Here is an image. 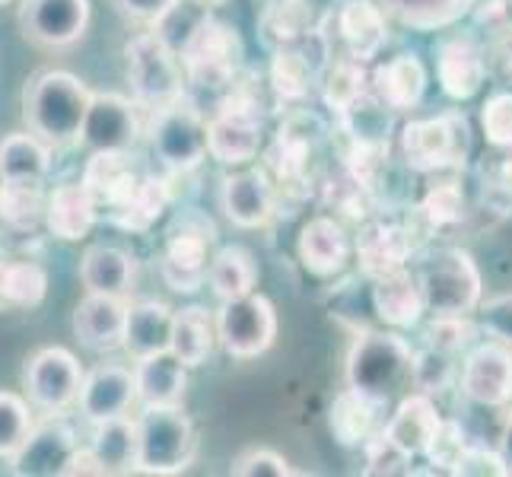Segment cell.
Instances as JSON below:
<instances>
[{
	"mask_svg": "<svg viewBox=\"0 0 512 477\" xmlns=\"http://www.w3.org/2000/svg\"><path fill=\"white\" fill-rule=\"evenodd\" d=\"M90 102L93 90L70 70H42L23 90L26 131L42 137L51 150L77 147Z\"/></svg>",
	"mask_w": 512,
	"mask_h": 477,
	"instance_id": "cell-1",
	"label": "cell"
},
{
	"mask_svg": "<svg viewBox=\"0 0 512 477\" xmlns=\"http://www.w3.org/2000/svg\"><path fill=\"white\" fill-rule=\"evenodd\" d=\"M179 61L188 86L223 96L245 70V42L233 23H223L217 16H201L185 32Z\"/></svg>",
	"mask_w": 512,
	"mask_h": 477,
	"instance_id": "cell-2",
	"label": "cell"
},
{
	"mask_svg": "<svg viewBox=\"0 0 512 477\" xmlns=\"http://www.w3.org/2000/svg\"><path fill=\"white\" fill-rule=\"evenodd\" d=\"M471 121L465 112L449 109L430 118H411L398 131V150L404 166L417 175L458 172L471 159Z\"/></svg>",
	"mask_w": 512,
	"mask_h": 477,
	"instance_id": "cell-3",
	"label": "cell"
},
{
	"mask_svg": "<svg viewBox=\"0 0 512 477\" xmlns=\"http://www.w3.org/2000/svg\"><path fill=\"white\" fill-rule=\"evenodd\" d=\"M125 77L131 83L134 102L153 115L182 102L188 96V80L179 51L169 45L160 29L137 32L125 45Z\"/></svg>",
	"mask_w": 512,
	"mask_h": 477,
	"instance_id": "cell-4",
	"label": "cell"
},
{
	"mask_svg": "<svg viewBox=\"0 0 512 477\" xmlns=\"http://www.w3.org/2000/svg\"><path fill=\"white\" fill-rule=\"evenodd\" d=\"M417 280L430 315H474L484 303V277L462 245H439L420 261Z\"/></svg>",
	"mask_w": 512,
	"mask_h": 477,
	"instance_id": "cell-5",
	"label": "cell"
},
{
	"mask_svg": "<svg viewBox=\"0 0 512 477\" xmlns=\"http://www.w3.org/2000/svg\"><path fill=\"white\" fill-rule=\"evenodd\" d=\"M414 347L395 328H363L353 334L344 360V382L363 388L369 395L388 398L395 388L411 379Z\"/></svg>",
	"mask_w": 512,
	"mask_h": 477,
	"instance_id": "cell-6",
	"label": "cell"
},
{
	"mask_svg": "<svg viewBox=\"0 0 512 477\" xmlns=\"http://www.w3.org/2000/svg\"><path fill=\"white\" fill-rule=\"evenodd\" d=\"M194 452H198V430H194V420L182 411V404L140 411L137 474H182L194 462Z\"/></svg>",
	"mask_w": 512,
	"mask_h": 477,
	"instance_id": "cell-7",
	"label": "cell"
},
{
	"mask_svg": "<svg viewBox=\"0 0 512 477\" xmlns=\"http://www.w3.org/2000/svg\"><path fill=\"white\" fill-rule=\"evenodd\" d=\"M217 242V223L204 210L188 207L179 210L166 229L163 255H160V277L172 293H198L207 284L210 249Z\"/></svg>",
	"mask_w": 512,
	"mask_h": 477,
	"instance_id": "cell-8",
	"label": "cell"
},
{
	"mask_svg": "<svg viewBox=\"0 0 512 477\" xmlns=\"http://www.w3.org/2000/svg\"><path fill=\"white\" fill-rule=\"evenodd\" d=\"M150 150L169 175H188L210 156L207 115L188 96L153 115Z\"/></svg>",
	"mask_w": 512,
	"mask_h": 477,
	"instance_id": "cell-9",
	"label": "cell"
},
{
	"mask_svg": "<svg viewBox=\"0 0 512 477\" xmlns=\"http://www.w3.org/2000/svg\"><path fill=\"white\" fill-rule=\"evenodd\" d=\"M217 338L226 357L258 360L277 341V309L264 293L226 299L217 309Z\"/></svg>",
	"mask_w": 512,
	"mask_h": 477,
	"instance_id": "cell-10",
	"label": "cell"
},
{
	"mask_svg": "<svg viewBox=\"0 0 512 477\" xmlns=\"http://www.w3.org/2000/svg\"><path fill=\"white\" fill-rule=\"evenodd\" d=\"M83 366L67 347H42L23 366V388L35 411L64 414L80 401Z\"/></svg>",
	"mask_w": 512,
	"mask_h": 477,
	"instance_id": "cell-11",
	"label": "cell"
},
{
	"mask_svg": "<svg viewBox=\"0 0 512 477\" xmlns=\"http://www.w3.org/2000/svg\"><path fill=\"white\" fill-rule=\"evenodd\" d=\"M458 392L478 408H509L512 404V347L484 338L474 344L458 369Z\"/></svg>",
	"mask_w": 512,
	"mask_h": 477,
	"instance_id": "cell-12",
	"label": "cell"
},
{
	"mask_svg": "<svg viewBox=\"0 0 512 477\" xmlns=\"http://www.w3.org/2000/svg\"><path fill=\"white\" fill-rule=\"evenodd\" d=\"M77 449L80 436L64 414H45V420H35L29 439L10 458V471L16 477H67Z\"/></svg>",
	"mask_w": 512,
	"mask_h": 477,
	"instance_id": "cell-13",
	"label": "cell"
},
{
	"mask_svg": "<svg viewBox=\"0 0 512 477\" xmlns=\"http://www.w3.org/2000/svg\"><path fill=\"white\" fill-rule=\"evenodd\" d=\"M487 45L478 32H452L436 45V83L446 99L468 102L487 83Z\"/></svg>",
	"mask_w": 512,
	"mask_h": 477,
	"instance_id": "cell-14",
	"label": "cell"
},
{
	"mask_svg": "<svg viewBox=\"0 0 512 477\" xmlns=\"http://www.w3.org/2000/svg\"><path fill=\"white\" fill-rule=\"evenodd\" d=\"M417 245L420 242L411 223L369 217L360 223L357 236H353V258H357L360 274L366 280H376L408 268L411 258L417 255Z\"/></svg>",
	"mask_w": 512,
	"mask_h": 477,
	"instance_id": "cell-15",
	"label": "cell"
},
{
	"mask_svg": "<svg viewBox=\"0 0 512 477\" xmlns=\"http://www.w3.org/2000/svg\"><path fill=\"white\" fill-rule=\"evenodd\" d=\"M90 0H20V29L32 45L67 48L90 26Z\"/></svg>",
	"mask_w": 512,
	"mask_h": 477,
	"instance_id": "cell-16",
	"label": "cell"
},
{
	"mask_svg": "<svg viewBox=\"0 0 512 477\" xmlns=\"http://www.w3.org/2000/svg\"><path fill=\"white\" fill-rule=\"evenodd\" d=\"M220 210L239 229H268L277 217V194L264 169H239L223 175Z\"/></svg>",
	"mask_w": 512,
	"mask_h": 477,
	"instance_id": "cell-17",
	"label": "cell"
},
{
	"mask_svg": "<svg viewBox=\"0 0 512 477\" xmlns=\"http://www.w3.org/2000/svg\"><path fill=\"white\" fill-rule=\"evenodd\" d=\"M299 264L319 280H331L344 274L353 255V239L341 217L334 214H315L303 223L296 239Z\"/></svg>",
	"mask_w": 512,
	"mask_h": 477,
	"instance_id": "cell-18",
	"label": "cell"
},
{
	"mask_svg": "<svg viewBox=\"0 0 512 477\" xmlns=\"http://www.w3.org/2000/svg\"><path fill=\"white\" fill-rule=\"evenodd\" d=\"M385 401L363 388L344 385L328 408V430L341 449H366L385 430Z\"/></svg>",
	"mask_w": 512,
	"mask_h": 477,
	"instance_id": "cell-19",
	"label": "cell"
},
{
	"mask_svg": "<svg viewBox=\"0 0 512 477\" xmlns=\"http://www.w3.org/2000/svg\"><path fill=\"white\" fill-rule=\"evenodd\" d=\"M140 140L137 102L118 93H93L90 112L83 121L80 147L90 150H134Z\"/></svg>",
	"mask_w": 512,
	"mask_h": 477,
	"instance_id": "cell-20",
	"label": "cell"
},
{
	"mask_svg": "<svg viewBox=\"0 0 512 477\" xmlns=\"http://www.w3.org/2000/svg\"><path fill=\"white\" fill-rule=\"evenodd\" d=\"M137 401L134 369L125 363H99L83 379L80 388V414L90 423H102L112 417H125Z\"/></svg>",
	"mask_w": 512,
	"mask_h": 477,
	"instance_id": "cell-21",
	"label": "cell"
},
{
	"mask_svg": "<svg viewBox=\"0 0 512 477\" xmlns=\"http://www.w3.org/2000/svg\"><path fill=\"white\" fill-rule=\"evenodd\" d=\"M369 284H373L369 287V303H373V312L385 328L411 331L423 322L427 299H423L417 271L401 268V271L369 280Z\"/></svg>",
	"mask_w": 512,
	"mask_h": 477,
	"instance_id": "cell-22",
	"label": "cell"
},
{
	"mask_svg": "<svg viewBox=\"0 0 512 477\" xmlns=\"http://www.w3.org/2000/svg\"><path fill=\"white\" fill-rule=\"evenodd\" d=\"M334 29L350 58L373 64L388 45V13L379 0H344L334 13Z\"/></svg>",
	"mask_w": 512,
	"mask_h": 477,
	"instance_id": "cell-23",
	"label": "cell"
},
{
	"mask_svg": "<svg viewBox=\"0 0 512 477\" xmlns=\"http://www.w3.org/2000/svg\"><path fill=\"white\" fill-rule=\"evenodd\" d=\"M125 322L128 299L86 293L74 309V334L77 341L93 353H112L125 347Z\"/></svg>",
	"mask_w": 512,
	"mask_h": 477,
	"instance_id": "cell-24",
	"label": "cell"
},
{
	"mask_svg": "<svg viewBox=\"0 0 512 477\" xmlns=\"http://www.w3.org/2000/svg\"><path fill=\"white\" fill-rule=\"evenodd\" d=\"M427 90H430V70L417 51H401V55L373 67V93L398 115L414 112L427 99Z\"/></svg>",
	"mask_w": 512,
	"mask_h": 477,
	"instance_id": "cell-25",
	"label": "cell"
},
{
	"mask_svg": "<svg viewBox=\"0 0 512 477\" xmlns=\"http://www.w3.org/2000/svg\"><path fill=\"white\" fill-rule=\"evenodd\" d=\"M439 423H443V414L436 408V398L427 395V392H414L404 395L398 401L395 414L385 420V439L388 443H395L404 455L411 458H423L433 443V436L439 430Z\"/></svg>",
	"mask_w": 512,
	"mask_h": 477,
	"instance_id": "cell-26",
	"label": "cell"
},
{
	"mask_svg": "<svg viewBox=\"0 0 512 477\" xmlns=\"http://www.w3.org/2000/svg\"><path fill=\"white\" fill-rule=\"evenodd\" d=\"M140 175L144 172H137L131 150H93V156L83 166L80 182L90 188L102 214H112L131 194Z\"/></svg>",
	"mask_w": 512,
	"mask_h": 477,
	"instance_id": "cell-27",
	"label": "cell"
},
{
	"mask_svg": "<svg viewBox=\"0 0 512 477\" xmlns=\"http://www.w3.org/2000/svg\"><path fill=\"white\" fill-rule=\"evenodd\" d=\"M99 204L83 182H64L48 191L45 207V229L61 242H80L93 233L99 223Z\"/></svg>",
	"mask_w": 512,
	"mask_h": 477,
	"instance_id": "cell-28",
	"label": "cell"
},
{
	"mask_svg": "<svg viewBox=\"0 0 512 477\" xmlns=\"http://www.w3.org/2000/svg\"><path fill=\"white\" fill-rule=\"evenodd\" d=\"M322 80V64L303 45L271 48L268 83L277 105H303Z\"/></svg>",
	"mask_w": 512,
	"mask_h": 477,
	"instance_id": "cell-29",
	"label": "cell"
},
{
	"mask_svg": "<svg viewBox=\"0 0 512 477\" xmlns=\"http://www.w3.org/2000/svg\"><path fill=\"white\" fill-rule=\"evenodd\" d=\"M48 296V271L32 255L0 249V312L39 309Z\"/></svg>",
	"mask_w": 512,
	"mask_h": 477,
	"instance_id": "cell-30",
	"label": "cell"
},
{
	"mask_svg": "<svg viewBox=\"0 0 512 477\" xmlns=\"http://www.w3.org/2000/svg\"><path fill=\"white\" fill-rule=\"evenodd\" d=\"M134 379H137V401L144 408H169V404L185 401L188 366L172 350L134 360Z\"/></svg>",
	"mask_w": 512,
	"mask_h": 477,
	"instance_id": "cell-31",
	"label": "cell"
},
{
	"mask_svg": "<svg viewBox=\"0 0 512 477\" xmlns=\"http://www.w3.org/2000/svg\"><path fill=\"white\" fill-rule=\"evenodd\" d=\"M172 322H175V309L160 303V299H137V303H128L125 347L121 350H125L131 360L166 353L172 347Z\"/></svg>",
	"mask_w": 512,
	"mask_h": 477,
	"instance_id": "cell-32",
	"label": "cell"
},
{
	"mask_svg": "<svg viewBox=\"0 0 512 477\" xmlns=\"http://www.w3.org/2000/svg\"><path fill=\"white\" fill-rule=\"evenodd\" d=\"M169 204H172V185L166 175H140L128 198L105 217H109L112 226L125 229V233L144 236L166 217Z\"/></svg>",
	"mask_w": 512,
	"mask_h": 477,
	"instance_id": "cell-33",
	"label": "cell"
},
{
	"mask_svg": "<svg viewBox=\"0 0 512 477\" xmlns=\"http://www.w3.org/2000/svg\"><path fill=\"white\" fill-rule=\"evenodd\" d=\"M395 109L369 90L357 102H350L341 115H334V134L350 144H366V147H392L395 137Z\"/></svg>",
	"mask_w": 512,
	"mask_h": 477,
	"instance_id": "cell-34",
	"label": "cell"
},
{
	"mask_svg": "<svg viewBox=\"0 0 512 477\" xmlns=\"http://www.w3.org/2000/svg\"><path fill=\"white\" fill-rule=\"evenodd\" d=\"M137 264L118 245H90L80 258V284L86 293L128 299L134 287Z\"/></svg>",
	"mask_w": 512,
	"mask_h": 477,
	"instance_id": "cell-35",
	"label": "cell"
},
{
	"mask_svg": "<svg viewBox=\"0 0 512 477\" xmlns=\"http://www.w3.org/2000/svg\"><path fill=\"white\" fill-rule=\"evenodd\" d=\"M220 344L217 338V315L204 306H182L175 309L172 322V353L179 357L188 369L204 366L214 357V347Z\"/></svg>",
	"mask_w": 512,
	"mask_h": 477,
	"instance_id": "cell-36",
	"label": "cell"
},
{
	"mask_svg": "<svg viewBox=\"0 0 512 477\" xmlns=\"http://www.w3.org/2000/svg\"><path fill=\"white\" fill-rule=\"evenodd\" d=\"M45 179H0V223L10 233H35L45 226Z\"/></svg>",
	"mask_w": 512,
	"mask_h": 477,
	"instance_id": "cell-37",
	"label": "cell"
},
{
	"mask_svg": "<svg viewBox=\"0 0 512 477\" xmlns=\"http://www.w3.org/2000/svg\"><path fill=\"white\" fill-rule=\"evenodd\" d=\"M86 446L102 465V474H137V420L128 414L93 423V436Z\"/></svg>",
	"mask_w": 512,
	"mask_h": 477,
	"instance_id": "cell-38",
	"label": "cell"
},
{
	"mask_svg": "<svg viewBox=\"0 0 512 477\" xmlns=\"http://www.w3.org/2000/svg\"><path fill=\"white\" fill-rule=\"evenodd\" d=\"M207 287L220 303L249 296L258 287V264L245 245H223L207 264Z\"/></svg>",
	"mask_w": 512,
	"mask_h": 477,
	"instance_id": "cell-39",
	"label": "cell"
},
{
	"mask_svg": "<svg viewBox=\"0 0 512 477\" xmlns=\"http://www.w3.org/2000/svg\"><path fill=\"white\" fill-rule=\"evenodd\" d=\"M385 13L417 32H436L455 26L478 7V0H379Z\"/></svg>",
	"mask_w": 512,
	"mask_h": 477,
	"instance_id": "cell-40",
	"label": "cell"
},
{
	"mask_svg": "<svg viewBox=\"0 0 512 477\" xmlns=\"http://www.w3.org/2000/svg\"><path fill=\"white\" fill-rule=\"evenodd\" d=\"M369 90H373V70H366V61L350 58L347 51L341 58H331L322 70L319 93L331 115H341L350 102H357Z\"/></svg>",
	"mask_w": 512,
	"mask_h": 477,
	"instance_id": "cell-41",
	"label": "cell"
},
{
	"mask_svg": "<svg viewBox=\"0 0 512 477\" xmlns=\"http://www.w3.org/2000/svg\"><path fill=\"white\" fill-rule=\"evenodd\" d=\"M51 150L32 131H13L0 140V179H45L51 172Z\"/></svg>",
	"mask_w": 512,
	"mask_h": 477,
	"instance_id": "cell-42",
	"label": "cell"
},
{
	"mask_svg": "<svg viewBox=\"0 0 512 477\" xmlns=\"http://www.w3.org/2000/svg\"><path fill=\"white\" fill-rule=\"evenodd\" d=\"M417 220L436 233V229H449V226H458L468 214V198H465V188L458 179H439L433 182L427 191H423V198L417 204Z\"/></svg>",
	"mask_w": 512,
	"mask_h": 477,
	"instance_id": "cell-43",
	"label": "cell"
},
{
	"mask_svg": "<svg viewBox=\"0 0 512 477\" xmlns=\"http://www.w3.org/2000/svg\"><path fill=\"white\" fill-rule=\"evenodd\" d=\"M484 338L487 334L478 322V315H433V322L423 328V344L446 350L452 357H465Z\"/></svg>",
	"mask_w": 512,
	"mask_h": 477,
	"instance_id": "cell-44",
	"label": "cell"
},
{
	"mask_svg": "<svg viewBox=\"0 0 512 477\" xmlns=\"http://www.w3.org/2000/svg\"><path fill=\"white\" fill-rule=\"evenodd\" d=\"M458 357H452V353L446 350H436L430 344H423L420 350H414V360H411V382L417 392H427L433 398H439L443 392H449L455 376H458V369L462 366H455Z\"/></svg>",
	"mask_w": 512,
	"mask_h": 477,
	"instance_id": "cell-45",
	"label": "cell"
},
{
	"mask_svg": "<svg viewBox=\"0 0 512 477\" xmlns=\"http://www.w3.org/2000/svg\"><path fill=\"white\" fill-rule=\"evenodd\" d=\"M35 427L32 401L16 392H0V458H10L20 452Z\"/></svg>",
	"mask_w": 512,
	"mask_h": 477,
	"instance_id": "cell-46",
	"label": "cell"
},
{
	"mask_svg": "<svg viewBox=\"0 0 512 477\" xmlns=\"http://www.w3.org/2000/svg\"><path fill=\"white\" fill-rule=\"evenodd\" d=\"M471 439H468V430L462 427L458 420H446L439 423V430L433 436V443L427 449V462L433 465L430 471H439V474H455L458 462H462V455L468 452Z\"/></svg>",
	"mask_w": 512,
	"mask_h": 477,
	"instance_id": "cell-47",
	"label": "cell"
},
{
	"mask_svg": "<svg viewBox=\"0 0 512 477\" xmlns=\"http://www.w3.org/2000/svg\"><path fill=\"white\" fill-rule=\"evenodd\" d=\"M474 32L487 48L512 45V0H481L471 10Z\"/></svg>",
	"mask_w": 512,
	"mask_h": 477,
	"instance_id": "cell-48",
	"label": "cell"
},
{
	"mask_svg": "<svg viewBox=\"0 0 512 477\" xmlns=\"http://www.w3.org/2000/svg\"><path fill=\"white\" fill-rule=\"evenodd\" d=\"M481 131L493 150L512 153V90L487 96L481 105Z\"/></svg>",
	"mask_w": 512,
	"mask_h": 477,
	"instance_id": "cell-49",
	"label": "cell"
},
{
	"mask_svg": "<svg viewBox=\"0 0 512 477\" xmlns=\"http://www.w3.org/2000/svg\"><path fill=\"white\" fill-rule=\"evenodd\" d=\"M363 474H411V455H404L395 443H388L385 433H379L373 443L363 449Z\"/></svg>",
	"mask_w": 512,
	"mask_h": 477,
	"instance_id": "cell-50",
	"label": "cell"
},
{
	"mask_svg": "<svg viewBox=\"0 0 512 477\" xmlns=\"http://www.w3.org/2000/svg\"><path fill=\"white\" fill-rule=\"evenodd\" d=\"M229 474H236V477H290L293 468L287 458L274 449H249L236 458Z\"/></svg>",
	"mask_w": 512,
	"mask_h": 477,
	"instance_id": "cell-51",
	"label": "cell"
},
{
	"mask_svg": "<svg viewBox=\"0 0 512 477\" xmlns=\"http://www.w3.org/2000/svg\"><path fill=\"white\" fill-rule=\"evenodd\" d=\"M474 315H478V322H481L487 338H497V341L512 347V293H500V296L484 299Z\"/></svg>",
	"mask_w": 512,
	"mask_h": 477,
	"instance_id": "cell-52",
	"label": "cell"
},
{
	"mask_svg": "<svg viewBox=\"0 0 512 477\" xmlns=\"http://www.w3.org/2000/svg\"><path fill=\"white\" fill-rule=\"evenodd\" d=\"M458 477H506V465L497 449H487L481 443H471L468 452L462 455V462L455 468Z\"/></svg>",
	"mask_w": 512,
	"mask_h": 477,
	"instance_id": "cell-53",
	"label": "cell"
},
{
	"mask_svg": "<svg viewBox=\"0 0 512 477\" xmlns=\"http://www.w3.org/2000/svg\"><path fill=\"white\" fill-rule=\"evenodd\" d=\"M115 7L134 23H144L150 29H160L169 16L179 10V0H115Z\"/></svg>",
	"mask_w": 512,
	"mask_h": 477,
	"instance_id": "cell-54",
	"label": "cell"
},
{
	"mask_svg": "<svg viewBox=\"0 0 512 477\" xmlns=\"http://www.w3.org/2000/svg\"><path fill=\"white\" fill-rule=\"evenodd\" d=\"M497 452L503 458L506 471L512 474V411L503 417V427H500V439H497Z\"/></svg>",
	"mask_w": 512,
	"mask_h": 477,
	"instance_id": "cell-55",
	"label": "cell"
},
{
	"mask_svg": "<svg viewBox=\"0 0 512 477\" xmlns=\"http://www.w3.org/2000/svg\"><path fill=\"white\" fill-rule=\"evenodd\" d=\"M261 7H309V10H322L319 0H261Z\"/></svg>",
	"mask_w": 512,
	"mask_h": 477,
	"instance_id": "cell-56",
	"label": "cell"
},
{
	"mask_svg": "<svg viewBox=\"0 0 512 477\" xmlns=\"http://www.w3.org/2000/svg\"><path fill=\"white\" fill-rule=\"evenodd\" d=\"M194 7H201V10H214V7H223L229 4V0H191Z\"/></svg>",
	"mask_w": 512,
	"mask_h": 477,
	"instance_id": "cell-57",
	"label": "cell"
},
{
	"mask_svg": "<svg viewBox=\"0 0 512 477\" xmlns=\"http://www.w3.org/2000/svg\"><path fill=\"white\" fill-rule=\"evenodd\" d=\"M4 4H10V0H0V7H4Z\"/></svg>",
	"mask_w": 512,
	"mask_h": 477,
	"instance_id": "cell-58",
	"label": "cell"
}]
</instances>
